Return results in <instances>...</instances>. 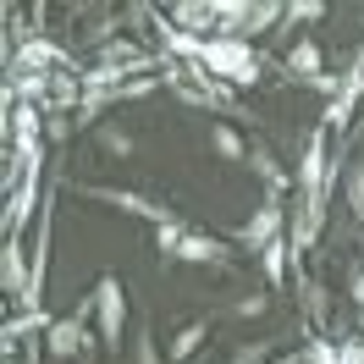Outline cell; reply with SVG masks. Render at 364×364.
Instances as JSON below:
<instances>
[{"mask_svg":"<svg viewBox=\"0 0 364 364\" xmlns=\"http://www.w3.org/2000/svg\"><path fill=\"white\" fill-rule=\"evenodd\" d=\"M199 67H205L210 77L232 83V89H254V83H259V55H254L243 39H221V33H210V39H205V61H199Z\"/></svg>","mask_w":364,"mask_h":364,"instance_id":"1","label":"cell"},{"mask_svg":"<svg viewBox=\"0 0 364 364\" xmlns=\"http://www.w3.org/2000/svg\"><path fill=\"white\" fill-rule=\"evenodd\" d=\"M94 320H100V342H105V359H116V348L127 337V287L122 276L105 271L94 282Z\"/></svg>","mask_w":364,"mask_h":364,"instance_id":"2","label":"cell"},{"mask_svg":"<svg viewBox=\"0 0 364 364\" xmlns=\"http://www.w3.org/2000/svg\"><path fill=\"white\" fill-rule=\"evenodd\" d=\"M77 193H83V199H94V205L122 210V215H144L149 227H166V221H171V205H155V199H144V193H133V188H100V182H77Z\"/></svg>","mask_w":364,"mask_h":364,"instance_id":"3","label":"cell"},{"mask_svg":"<svg viewBox=\"0 0 364 364\" xmlns=\"http://www.w3.org/2000/svg\"><path fill=\"white\" fill-rule=\"evenodd\" d=\"M282 221H287V215H282V199H276V193H265V205H259L249 221L237 227V243H243L249 254H265L276 237H282Z\"/></svg>","mask_w":364,"mask_h":364,"instance_id":"4","label":"cell"},{"mask_svg":"<svg viewBox=\"0 0 364 364\" xmlns=\"http://www.w3.org/2000/svg\"><path fill=\"white\" fill-rule=\"evenodd\" d=\"M359 100H364V67L353 61V67L342 72L337 100L326 105V127H331V133H348V127H353V111H359Z\"/></svg>","mask_w":364,"mask_h":364,"instance_id":"5","label":"cell"},{"mask_svg":"<svg viewBox=\"0 0 364 364\" xmlns=\"http://www.w3.org/2000/svg\"><path fill=\"white\" fill-rule=\"evenodd\" d=\"M171 259H182V265H227L232 249L221 243V237H210V232H188V237H182V249L171 254Z\"/></svg>","mask_w":364,"mask_h":364,"instance_id":"6","label":"cell"},{"mask_svg":"<svg viewBox=\"0 0 364 364\" xmlns=\"http://www.w3.org/2000/svg\"><path fill=\"white\" fill-rule=\"evenodd\" d=\"M249 166H254V177L265 182L276 199H282L287 188H298V182H293V171H287V166H282V160H276L271 149H265V144H254V149H249Z\"/></svg>","mask_w":364,"mask_h":364,"instance_id":"7","label":"cell"},{"mask_svg":"<svg viewBox=\"0 0 364 364\" xmlns=\"http://www.w3.org/2000/svg\"><path fill=\"white\" fill-rule=\"evenodd\" d=\"M320 61H326V55H320L315 39H298V45L287 50V72H293L298 83H320V77H326V72H320Z\"/></svg>","mask_w":364,"mask_h":364,"instance_id":"8","label":"cell"},{"mask_svg":"<svg viewBox=\"0 0 364 364\" xmlns=\"http://www.w3.org/2000/svg\"><path fill=\"white\" fill-rule=\"evenodd\" d=\"M342 182V205L353 210V215H364V166H342V160H331V188Z\"/></svg>","mask_w":364,"mask_h":364,"instance_id":"9","label":"cell"},{"mask_svg":"<svg viewBox=\"0 0 364 364\" xmlns=\"http://www.w3.org/2000/svg\"><path fill=\"white\" fill-rule=\"evenodd\" d=\"M205 337H210V320H188L177 337H171V364H193V353L205 348Z\"/></svg>","mask_w":364,"mask_h":364,"instance_id":"10","label":"cell"},{"mask_svg":"<svg viewBox=\"0 0 364 364\" xmlns=\"http://www.w3.org/2000/svg\"><path fill=\"white\" fill-rule=\"evenodd\" d=\"M0 276H6V293H11V304H23V298H28V276H23V243H6V254H0Z\"/></svg>","mask_w":364,"mask_h":364,"instance_id":"11","label":"cell"},{"mask_svg":"<svg viewBox=\"0 0 364 364\" xmlns=\"http://www.w3.org/2000/svg\"><path fill=\"white\" fill-rule=\"evenodd\" d=\"M210 149H215L221 160H249V144H243L237 127H227V122H215V127H210Z\"/></svg>","mask_w":364,"mask_h":364,"instance_id":"12","label":"cell"},{"mask_svg":"<svg viewBox=\"0 0 364 364\" xmlns=\"http://www.w3.org/2000/svg\"><path fill=\"white\" fill-rule=\"evenodd\" d=\"M94 144H100L105 155H133V133L116 127V122H100V127H94Z\"/></svg>","mask_w":364,"mask_h":364,"instance_id":"13","label":"cell"},{"mask_svg":"<svg viewBox=\"0 0 364 364\" xmlns=\"http://www.w3.org/2000/svg\"><path fill=\"white\" fill-rule=\"evenodd\" d=\"M287 254H293V243H287V237H276L271 249L259 254V265H265V276H271V282H282V276H287Z\"/></svg>","mask_w":364,"mask_h":364,"instance_id":"14","label":"cell"},{"mask_svg":"<svg viewBox=\"0 0 364 364\" xmlns=\"http://www.w3.org/2000/svg\"><path fill=\"white\" fill-rule=\"evenodd\" d=\"M182 237H188V227H182L177 215H171V221H166V227H155V249L166 254V259H171V254L182 249Z\"/></svg>","mask_w":364,"mask_h":364,"instance_id":"15","label":"cell"},{"mask_svg":"<svg viewBox=\"0 0 364 364\" xmlns=\"http://www.w3.org/2000/svg\"><path fill=\"white\" fill-rule=\"evenodd\" d=\"M133 364H160V348H155L149 326H138V337H133Z\"/></svg>","mask_w":364,"mask_h":364,"instance_id":"16","label":"cell"},{"mask_svg":"<svg viewBox=\"0 0 364 364\" xmlns=\"http://www.w3.org/2000/svg\"><path fill=\"white\" fill-rule=\"evenodd\" d=\"M232 364H271V342H243L232 353Z\"/></svg>","mask_w":364,"mask_h":364,"instance_id":"17","label":"cell"},{"mask_svg":"<svg viewBox=\"0 0 364 364\" xmlns=\"http://www.w3.org/2000/svg\"><path fill=\"white\" fill-rule=\"evenodd\" d=\"M304 309H309V320H326V287L320 282H304Z\"/></svg>","mask_w":364,"mask_h":364,"instance_id":"18","label":"cell"},{"mask_svg":"<svg viewBox=\"0 0 364 364\" xmlns=\"http://www.w3.org/2000/svg\"><path fill=\"white\" fill-rule=\"evenodd\" d=\"M326 6H282V23H320Z\"/></svg>","mask_w":364,"mask_h":364,"instance_id":"19","label":"cell"},{"mask_svg":"<svg viewBox=\"0 0 364 364\" xmlns=\"http://www.w3.org/2000/svg\"><path fill=\"white\" fill-rule=\"evenodd\" d=\"M337 364H364V337H342L337 342Z\"/></svg>","mask_w":364,"mask_h":364,"instance_id":"20","label":"cell"},{"mask_svg":"<svg viewBox=\"0 0 364 364\" xmlns=\"http://www.w3.org/2000/svg\"><path fill=\"white\" fill-rule=\"evenodd\" d=\"M265 304H271L265 293H249V298H237V304H232V315H265Z\"/></svg>","mask_w":364,"mask_h":364,"instance_id":"21","label":"cell"},{"mask_svg":"<svg viewBox=\"0 0 364 364\" xmlns=\"http://www.w3.org/2000/svg\"><path fill=\"white\" fill-rule=\"evenodd\" d=\"M282 364H304V359H282Z\"/></svg>","mask_w":364,"mask_h":364,"instance_id":"22","label":"cell"},{"mask_svg":"<svg viewBox=\"0 0 364 364\" xmlns=\"http://www.w3.org/2000/svg\"><path fill=\"white\" fill-rule=\"evenodd\" d=\"M359 67H364V50H359Z\"/></svg>","mask_w":364,"mask_h":364,"instance_id":"23","label":"cell"},{"mask_svg":"<svg viewBox=\"0 0 364 364\" xmlns=\"http://www.w3.org/2000/svg\"><path fill=\"white\" fill-rule=\"evenodd\" d=\"M193 364H199V359H193Z\"/></svg>","mask_w":364,"mask_h":364,"instance_id":"24","label":"cell"}]
</instances>
